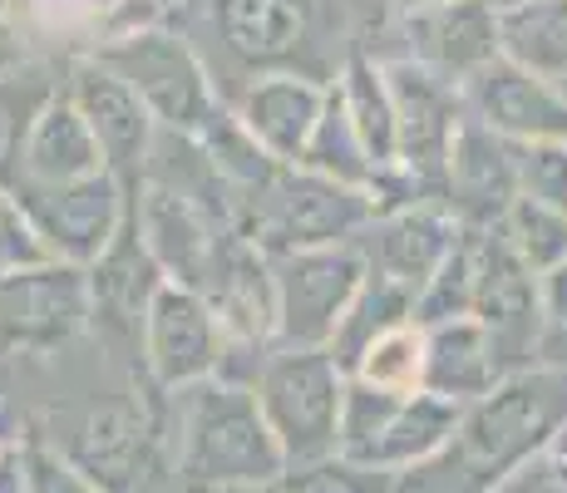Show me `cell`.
<instances>
[{"label": "cell", "mask_w": 567, "mask_h": 493, "mask_svg": "<svg viewBox=\"0 0 567 493\" xmlns=\"http://www.w3.org/2000/svg\"><path fill=\"white\" fill-rule=\"evenodd\" d=\"M178 394V464L193 489L243 493L267 489L287 474V454H281L252 386H233V380L213 376Z\"/></svg>", "instance_id": "cell-1"}, {"label": "cell", "mask_w": 567, "mask_h": 493, "mask_svg": "<svg viewBox=\"0 0 567 493\" xmlns=\"http://www.w3.org/2000/svg\"><path fill=\"white\" fill-rule=\"evenodd\" d=\"M567 430V366H543L508 376L484 400L464 404L460 434L450 449L478 474V493L494 489L504 474H514L523 459H533L543 444H553Z\"/></svg>", "instance_id": "cell-2"}, {"label": "cell", "mask_w": 567, "mask_h": 493, "mask_svg": "<svg viewBox=\"0 0 567 493\" xmlns=\"http://www.w3.org/2000/svg\"><path fill=\"white\" fill-rule=\"evenodd\" d=\"M90 54L104 60L128 90L144 99V109L154 114V124L163 134L198 138L207 119L223 109L217 74L207 70V60L193 50V40L183 35V30L163 25V20L118 30V35L100 40Z\"/></svg>", "instance_id": "cell-3"}, {"label": "cell", "mask_w": 567, "mask_h": 493, "mask_svg": "<svg viewBox=\"0 0 567 493\" xmlns=\"http://www.w3.org/2000/svg\"><path fill=\"white\" fill-rule=\"evenodd\" d=\"M370 217H375V197L365 188L336 183L326 173L301 168V163H281L277 178L237 207L243 237L257 243L267 257L301 251V247L355 243Z\"/></svg>", "instance_id": "cell-4"}, {"label": "cell", "mask_w": 567, "mask_h": 493, "mask_svg": "<svg viewBox=\"0 0 567 493\" xmlns=\"http://www.w3.org/2000/svg\"><path fill=\"white\" fill-rule=\"evenodd\" d=\"M257 404L277 434L287 469L321 464L341 454V404L346 370L331 350H291L277 346L257 376Z\"/></svg>", "instance_id": "cell-5"}, {"label": "cell", "mask_w": 567, "mask_h": 493, "mask_svg": "<svg viewBox=\"0 0 567 493\" xmlns=\"http://www.w3.org/2000/svg\"><path fill=\"white\" fill-rule=\"evenodd\" d=\"M271 277H277V346L331 350L355 291L365 287V257L355 243L301 247L271 257Z\"/></svg>", "instance_id": "cell-6"}, {"label": "cell", "mask_w": 567, "mask_h": 493, "mask_svg": "<svg viewBox=\"0 0 567 493\" xmlns=\"http://www.w3.org/2000/svg\"><path fill=\"white\" fill-rule=\"evenodd\" d=\"M94 326L90 267L40 257L0 271V350L50 356Z\"/></svg>", "instance_id": "cell-7"}, {"label": "cell", "mask_w": 567, "mask_h": 493, "mask_svg": "<svg viewBox=\"0 0 567 493\" xmlns=\"http://www.w3.org/2000/svg\"><path fill=\"white\" fill-rule=\"evenodd\" d=\"M134 223L144 247L154 251V261L163 267V277L178 281V287L203 291L213 281L217 261L227 257V247L237 243V217L227 207L198 203L173 183L144 178L134 193Z\"/></svg>", "instance_id": "cell-8"}, {"label": "cell", "mask_w": 567, "mask_h": 493, "mask_svg": "<svg viewBox=\"0 0 567 493\" xmlns=\"http://www.w3.org/2000/svg\"><path fill=\"white\" fill-rule=\"evenodd\" d=\"M16 197L50 257L74 261V267H94L114 247L118 227L128 223V203H134L118 173H94V178L60 183V188L16 183Z\"/></svg>", "instance_id": "cell-9"}, {"label": "cell", "mask_w": 567, "mask_h": 493, "mask_svg": "<svg viewBox=\"0 0 567 493\" xmlns=\"http://www.w3.org/2000/svg\"><path fill=\"white\" fill-rule=\"evenodd\" d=\"M385 74H390V94H395V119H400V168L430 197L444 203L450 148L468 114L460 84L434 74L430 64L410 60V54L385 60Z\"/></svg>", "instance_id": "cell-10"}, {"label": "cell", "mask_w": 567, "mask_h": 493, "mask_svg": "<svg viewBox=\"0 0 567 493\" xmlns=\"http://www.w3.org/2000/svg\"><path fill=\"white\" fill-rule=\"evenodd\" d=\"M203 20L213 30L223 64L243 80L271 70H301V54L311 50L316 35L311 0H207Z\"/></svg>", "instance_id": "cell-11"}, {"label": "cell", "mask_w": 567, "mask_h": 493, "mask_svg": "<svg viewBox=\"0 0 567 493\" xmlns=\"http://www.w3.org/2000/svg\"><path fill=\"white\" fill-rule=\"evenodd\" d=\"M223 350H227V336L217 326L207 296L193 287H178V281H163L144 316V346H138L154 386L188 390L198 380H213L217 366H223Z\"/></svg>", "instance_id": "cell-12"}, {"label": "cell", "mask_w": 567, "mask_h": 493, "mask_svg": "<svg viewBox=\"0 0 567 493\" xmlns=\"http://www.w3.org/2000/svg\"><path fill=\"white\" fill-rule=\"evenodd\" d=\"M64 94L80 104L84 124L94 129L109 173H118L124 188L134 193L138 183H144L148 153H154V138H158V124L144 109V99L128 90L104 60H94V54H74L70 60V70H64Z\"/></svg>", "instance_id": "cell-13"}, {"label": "cell", "mask_w": 567, "mask_h": 493, "mask_svg": "<svg viewBox=\"0 0 567 493\" xmlns=\"http://www.w3.org/2000/svg\"><path fill=\"white\" fill-rule=\"evenodd\" d=\"M464 223L450 213V203L440 197H420L405 207H385L365 223V233L355 237V251L365 257V271L400 281L420 296L424 281L440 271V261L454 251Z\"/></svg>", "instance_id": "cell-14"}, {"label": "cell", "mask_w": 567, "mask_h": 493, "mask_svg": "<svg viewBox=\"0 0 567 493\" xmlns=\"http://www.w3.org/2000/svg\"><path fill=\"white\" fill-rule=\"evenodd\" d=\"M464 109L484 129L504 134L508 144H533V138H567V84H553L543 74L523 70L514 60H488L460 84Z\"/></svg>", "instance_id": "cell-15"}, {"label": "cell", "mask_w": 567, "mask_h": 493, "mask_svg": "<svg viewBox=\"0 0 567 493\" xmlns=\"http://www.w3.org/2000/svg\"><path fill=\"white\" fill-rule=\"evenodd\" d=\"M518 144L484 129L474 114H464L450 148L444 173V203L464 227H504L508 207L518 203Z\"/></svg>", "instance_id": "cell-16"}, {"label": "cell", "mask_w": 567, "mask_h": 493, "mask_svg": "<svg viewBox=\"0 0 567 493\" xmlns=\"http://www.w3.org/2000/svg\"><path fill=\"white\" fill-rule=\"evenodd\" d=\"M474 316L498 336L508 360H523L543 346V301L533 267L508 247L504 227H478V291Z\"/></svg>", "instance_id": "cell-17"}, {"label": "cell", "mask_w": 567, "mask_h": 493, "mask_svg": "<svg viewBox=\"0 0 567 493\" xmlns=\"http://www.w3.org/2000/svg\"><path fill=\"white\" fill-rule=\"evenodd\" d=\"M326 90H331V84H326L321 74L271 70V74L247 80L227 104L237 109L243 129L277 163H301L311 134H316V119H321V109H326Z\"/></svg>", "instance_id": "cell-18"}, {"label": "cell", "mask_w": 567, "mask_h": 493, "mask_svg": "<svg viewBox=\"0 0 567 493\" xmlns=\"http://www.w3.org/2000/svg\"><path fill=\"white\" fill-rule=\"evenodd\" d=\"M400 35L410 40V60L464 84L474 70L498 60V0H440L400 16Z\"/></svg>", "instance_id": "cell-19"}, {"label": "cell", "mask_w": 567, "mask_h": 493, "mask_svg": "<svg viewBox=\"0 0 567 493\" xmlns=\"http://www.w3.org/2000/svg\"><path fill=\"white\" fill-rule=\"evenodd\" d=\"M233 350H277V277L257 243L237 237L203 287Z\"/></svg>", "instance_id": "cell-20"}, {"label": "cell", "mask_w": 567, "mask_h": 493, "mask_svg": "<svg viewBox=\"0 0 567 493\" xmlns=\"http://www.w3.org/2000/svg\"><path fill=\"white\" fill-rule=\"evenodd\" d=\"M163 267L154 251L144 247L134 223V203H128V223L118 227L114 247L90 267V296H94V331L124 336V341L144 346V316L163 287Z\"/></svg>", "instance_id": "cell-21"}, {"label": "cell", "mask_w": 567, "mask_h": 493, "mask_svg": "<svg viewBox=\"0 0 567 493\" xmlns=\"http://www.w3.org/2000/svg\"><path fill=\"white\" fill-rule=\"evenodd\" d=\"M514 376V360L478 316L424 326V390L454 404H474Z\"/></svg>", "instance_id": "cell-22"}, {"label": "cell", "mask_w": 567, "mask_h": 493, "mask_svg": "<svg viewBox=\"0 0 567 493\" xmlns=\"http://www.w3.org/2000/svg\"><path fill=\"white\" fill-rule=\"evenodd\" d=\"M460 420H464V404L444 400V394H434V390H414L400 400V410L390 414L370 440L346 449V459H355V464H365V469H380V474H395L400 484H405L410 469L430 464V459H440L444 449L454 444Z\"/></svg>", "instance_id": "cell-23"}, {"label": "cell", "mask_w": 567, "mask_h": 493, "mask_svg": "<svg viewBox=\"0 0 567 493\" xmlns=\"http://www.w3.org/2000/svg\"><path fill=\"white\" fill-rule=\"evenodd\" d=\"M94 173H109L104 148H100V138H94V129L84 124L80 104L64 94V80H60V90L40 104L35 124H30V134H25L16 183H30V188H60V183L94 178Z\"/></svg>", "instance_id": "cell-24"}, {"label": "cell", "mask_w": 567, "mask_h": 493, "mask_svg": "<svg viewBox=\"0 0 567 493\" xmlns=\"http://www.w3.org/2000/svg\"><path fill=\"white\" fill-rule=\"evenodd\" d=\"M498 54L553 84H567V0H504Z\"/></svg>", "instance_id": "cell-25"}, {"label": "cell", "mask_w": 567, "mask_h": 493, "mask_svg": "<svg viewBox=\"0 0 567 493\" xmlns=\"http://www.w3.org/2000/svg\"><path fill=\"white\" fill-rule=\"evenodd\" d=\"M336 90H341L355 129H361V144L370 153V163H375L380 173L400 168V119H395V94H390L385 60L346 54L341 74H336Z\"/></svg>", "instance_id": "cell-26"}, {"label": "cell", "mask_w": 567, "mask_h": 493, "mask_svg": "<svg viewBox=\"0 0 567 493\" xmlns=\"http://www.w3.org/2000/svg\"><path fill=\"white\" fill-rule=\"evenodd\" d=\"M301 168L311 173H326V178L336 183H351V188H375V163H370V153L361 144V129H355L351 109H346L341 90H326V109L321 119H316V134L307 144V158H301Z\"/></svg>", "instance_id": "cell-27"}, {"label": "cell", "mask_w": 567, "mask_h": 493, "mask_svg": "<svg viewBox=\"0 0 567 493\" xmlns=\"http://www.w3.org/2000/svg\"><path fill=\"white\" fill-rule=\"evenodd\" d=\"M405 321H414V291L380 277V271H365V287L355 291L351 311H346L341 331H336V341H331V356L341 360V370L351 376L361 350L375 341V336L395 331V326H405Z\"/></svg>", "instance_id": "cell-28"}, {"label": "cell", "mask_w": 567, "mask_h": 493, "mask_svg": "<svg viewBox=\"0 0 567 493\" xmlns=\"http://www.w3.org/2000/svg\"><path fill=\"white\" fill-rule=\"evenodd\" d=\"M474 291H478V227H464L454 251L440 261V271L414 296V321L440 326V321L474 316Z\"/></svg>", "instance_id": "cell-29"}, {"label": "cell", "mask_w": 567, "mask_h": 493, "mask_svg": "<svg viewBox=\"0 0 567 493\" xmlns=\"http://www.w3.org/2000/svg\"><path fill=\"white\" fill-rule=\"evenodd\" d=\"M10 10H16V20L25 25V35L30 30H50V35H84L90 40V50L128 25V0H10Z\"/></svg>", "instance_id": "cell-30"}, {"label": "cell", "mask_w": 567, "mask_h": 493, "mask_svg": "<svg viewBox=\"0 0 567 493\" xmlns=\"http://www.w3.org/2000/svg\"><path fill=\"white\" fill-rule=\"evenodd\" d=\"M138 459H144V420L128 404H109V410H100L84 424V454L74 464L94 484H109V479L134 474Z\"/></svg>", "instance_id": "cell-31"}, {"label": "cell", "mask_w": 567, "mask_h": 493, "mask_svg": "<svg viewBox=\"0 0 567 493\" xmlns=\"http://www.w3.org/2000/svg\"><path fill=\"white\" fill-rule=\"evenodd\" d=\"M54 90H60V80H54L50 70H40V64L20 70L16 80H0V183H6V188H16L25 134H30V124H35L40 104H45Z\"/></svg>", "instance_id": "cell-32"}, {"label": "cell", "mask_w": 567, "mask_h": 493, "mask_svg": "<svg viewBox=\"0 0 567 493\" xmlns=\"http://www.w3.org/2000/svg\"><path fill=\"white\" fill-rule=\"evenodd\" d=\"M355 380L365 386H380V390H395V394H414L424 390V326L420 321H405L395 331L375 336L361 360L351 366Z\"/></svg>", "instance_id": "cell-33"}, {"label": "cell", "mask_w": 567, "mask_h": 493, "mask_svg": "<svg viewBox=\"0 0 567 493\" xmlns=\"http://www.w3.org/2000/svg\"><path fill=\"white\" fill-rule=\"evenodd\" d=\"M504 237L533 267V277H543V271L567 261V213H558V207H548V203L518 197L504 217Z\"/></svg>", "instance_id": "cell-34"}, {"label": "cell", "mask_w": 567, "mask_h": 493, "mask_svg": "<svg viewBox=\"0 0 567 493\" xmlns=\"http://www.w3.org/2000/svg\"><path fill=\"white\" fill-rule=\"evenodd\" d=\"M400 479L395 474H380V469H365L346 454H331L321 464H297L267 484L271 493H390Z\"/></svg>", "instance_id": "cell-35"}, {"label": "cell", "mask_w": 567, "mask_h": 493, "mask_svg": "<svg viewBox=\"0 0 567 493\" xmlns=\"http://www.w3.org/2000/svg\"><path fill=\"white\" fill-rule=\"evenodd\" d=\"M518 193L567 213V138L518 144Z\"/></svg>", "instance_id": "cell-36"}, {"label": "cell", "mask_w": 567, "mask_h": 493, "mask_svg": "<svg viewBox=\"0 0 567 493\" xmlns=\"http://www.w3.org/2000/svg\"><path fill=\"white\" fill-rule=\"evenodd\" d=\"M40 257H50V251H45V243H40L35 223L25 217L16 188L0 183V271L25 267V261H40Z\"/></svg>", "instance_id": "cell-37"}, {"label": "cell", "mask_w": 567, "mask_h": 493, "mask_svg": "<svg viewBox=\"0 0 567 493\" xmlns=\"http://www.w3.org/2000/svg\"><path fill=\"white\" fill-rule=\"evenodd\" d=\"M25 454H30L35 493H100V484H94L74 459H60V454H50V449H25Z\"/></svg>", "instance_id": "cell-38"}, {"label": "cell", "mask_w": 567, "mask_h": 493, "mask_svg": "<svg viewBox=\"0 0 567 493\" xmlns=\"http://www.w3.org/2000/svg\"><path fill=\"white\" fill-rule=\"evenodd\" d=\"M30 35L25 25L16 20V10H10V0H0V80H16L20 70H30Z\"/></svg>", "instance_id": "cell-39"}, {"label": "cell", "mask_w": 567, "mask_h": 493, "mask_svg": "<svg viewBox=\"0 0 567 493\" xmlns=\"http://www.w3.org/2000/svg\"><path fill=\"white\" fill-rule=\"evenodd\" d=\"M0 493H35L25 449H0Z\"/></svg>", "instance_id": "cell-40"}, {"label": "cell", "mask_w": 567, "mask_h": 493, "mask_svg": "<svg viewBox=\"0 0 567 493\" xmlns=\"http://www.w3.org/2000/svg\"><path fill=\"white\" fill-rule=\"evenodd\" d=\"M390 6L400 10V16H410V10H424V6H440V0H390Z\"/></svg>", "instance_id": "cell-41"}, {"label": "cell", "mask_w": 567, "mask_h": 493, "mask_svg": "<svg viewBox=\"0 0 567 493\" xmlns=\"http://www.w3.org/2000/svg\"><path fill=\"white\" fill-rule=\"evenodd\" d=\"M390 493H400V484H395V489H390Z\"/></svg>", "instance_id": "cell-42"}]
</instances>
